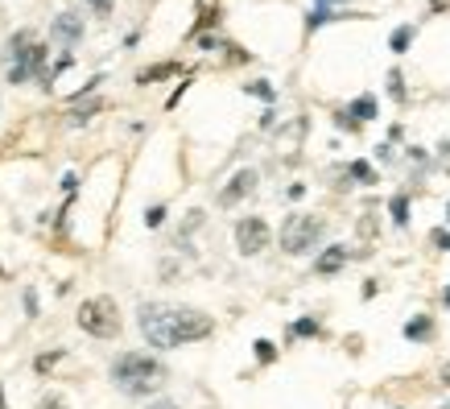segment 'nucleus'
<instances>
[{
  "instance_id": "f257e3e1",
  "label": "nucleus",
  "mask_w": 450,
  "mask_h": 409,
  "mask_svg": "<svg viewBox=\"0 0 450 409\" xmlns=\"http://www.w3.org/2000/svg\"><path fill=\"white\" fill-rule=\"evenodd\" d=\"M136 322H140V335L153 347H161V352L198 343V339H207L215 331V318L211 315H203L194 306H166V302H145Z\"/></svg>"
},
{
  "instance_id": "f03ea898",
  "label": "nucleus",
  "mask_w": 450,
  "mask_h": 409,
  "mask_svg": "<svg viewBox=\"0 0 450 409\" xmlns=\"http://www.w3.org/2000/svg\"><path fill=\"white\" fill-rule=\"evenodd\" d=\"M166 364L157 360V356H149V352H120L116 360H112V385L120 389V393H129V397H149V393H157L161 385H166Z\"/></svg>"
},
{
  "instance_id": "7ed1b4c3",
  "label": "nucleus",
  "mask_w": 450,
  "mask_h": 409,
  "mask_svg": "<svg viewBox=\"0 0 450 409\" xmlns=\"http://www.w3.org/2000/svg\"><path fill=\"white\" fill-rule=\"evenodd\" d=\"M4 62H8V83H29L38 79L50 87V71H45V45L38 42L34 29H17L4 45Z\"/></svg>"
},
{
  "instance_id": "20e7f679",
  "label": "nucleus",
  "mask_w": 450,
  "mask_h": 409,
  "mask_svg": "<svg viewBox=\"0 0 450 409\" xmlns=\"http://www.w3.org/2000/svg\"><path fill=\"white\" fill-rule=\"evenodd\" d=\"M75 322H79V331H87L91 339H116V335H120V327H124L116 298H108V294H95V298H87V302L79 306Z\"/></svg>"
},
{
  "instance_id": "39448f33",
  "label": "nucleus",
  "mask_w": 450,
  "mask_h": 409,
  "mask_svg": "<svg viewBox=\"0 0 450 409\" xmlns=\"http://www.w3.org/2000/svg\"><path fill=\"white\" fill-rule=\"evenodd\" d=\"M322 231H326V224H322L318 215L298 211V215H289V220L281 224V248H285L289 257H302V252H310V248L318 244Z\"/></svg>"
},
{
  "instance_id": "423d86ee",
  "label": "nucleus",
  "mask_w": 450,
  "mask_h": 409,
  "mask_svg": "<svg viewBox=\"0 0 450 409\" xmlns=\"http://www.w3.org/2000/svg\"><path fill=\"white\" fill-rule=\"evenodd\" d=\"M273 240L269 224L261 220V215H244L240 224H235V248L244 252V257H256V252H265Z\"/></svg>"
},
{
  "instance_id": "0eeeda50",
  "label": "nucleus",
  "mask_w": 450,
  "mask_h": 409,
  "mask_svg": "<svg viewBox=\"0 0 450 409\" xmlns=\"http://www.w3.org/2000/svg\"><path fill=\"white\" fill-rule=\"evenodd\" d=\"M50 38H54V42H62V45L83 42V17H79V13H58V17H54V25H50Z\"/></svg>"
},
{
  "instance_id": "6e6552de",
  "label": "nucleus",
  "mask_w": 450,
  "mask_h": 409,
  "mask_svg": "<svg viewBox=\"0 0 450 409\" xmlns=\"http://www.w3.org/2000/svg\"><path fill=\"white\" fill-rule=\"evenodd\" d=\"M252 190H256V170H240V174L219 190V207H235V203H240V199H248Z\"/></svg>"
},
{
  "instance_id": "1a4fd4ad",
  "label": "nucleus",
  "mask_w": 450,
  "mask_h": 409,
  "mask_svg": "<svg viewBox=\"0 0 450 409\" xmlns=\"http://www.w3.org/2000/svg\"><path fill=\"white\" fill-rule=\"evenodd\" d=\"M347 261H351L347 244H331V248H326V252H322V257L314 261V273H318V277H331V273H339V269H343Z\"/></svg>"
},
{
  "instance_id": "9d476101",
  "label": "nucleus",
  "mask_w": 450,
  "mask_h": 409,
  "mask_svg": "<svg viewBox=\"0 0 450 409\" xmlns=\"http://www.w3.org/2000/svg\"><path fill=\"white\" fill-rule=\"evenodd\" d=\"M182 66L178 62H153V66H145V71H136V83L140 87H149V83H161V79H174Z\"/></svg>"
},
{
  "instance_id": "9b49d317",
  "label": "nucleus",
  "mask_w": 450,
  "mask_h": 409,
  "mask_svg": "<svg viewBox=\"0 0 450 409\" xmlns=\"http://www.w3.org/2000/svg\"><path fill=\"white\" fill-rule=\"evenodd\" d=\"M103 108H108V99H87V103H83V99H75V103H71V112H66V120H71V124H87L91 116H99Z\"/></svg>"
},
{
  "instance_id": "f8f14e48",
  "label": "nucleus",
  "mask_w": 450,
  "mask_h": 409,
  "mask_svg": "<svg viewBox=\"0 0 450 409\" xmlns=\"http://www.w3.org/2000/svg\"><path fill=\"white\" fill-rule=\"evenodd\" d=\"M405 339H413V343L434 339V318H430V315H417L413 322H405Z\"/></svg>"
},
{
  "instance_id": "ddd939ff",
  "label": "nucleus",
  "mask_w": 450,
  "mask_h": 409,
  "mask_svg": "<svg viewBox=\"0 0 450 409\" xmlns=\"http://www.w3.org/2000/svg\"><path fill=\"white\" fill-rule=\"evenodd\" d=\"M347 116H351L356 124H363V120H372V116H376V99H372V95H360V99L351 103V112H347Z\"/></svg>"
},
{
  "instance_id": "4468645a",
  "label": "nucleus",
  "mask_w": 450,
  "mask_h": 409,
  "mask_svg": "<svg viewBox=\"0 0 450 409\" xmlns=\"http://www.w3.org/2000/svg\"><path fill=\"white\" fill-rule=\"evenodd\" d=\"M389 207H393V224L405 227L409 224V194H393V203H389Z\"/></svg>"
},
{
  "instance_id": "2eb2a0df",
  "label": "nucleus",
  "mask_w": 450,
  "mask_h": 409,
  "mask_svg": "<svg viewBox=\"0 0 450 409\" xmlns=\"http://www.w3.org/2000/svg\"><path fill=\"white\" fill-rule=\"evenodd\" d=\"M347 174H351L356 182H376V170H372L368 162H351V166H347Z\"/></svg>"
},
{
  "instance_id": "dca6fc26",
  "label": "nucleus",
  "mask_w": 450,
  "mask_h": 409,
  "mask_svg": "<svg viewBox=\"0 0 450 409\" xmlns=\"http://www.w3.org/2000/svg\"><path fill=\"white\" fill-rule=\"evenodd\" d=\"M389 95L397 103H405V79H401V71H389Z\"/></svg>"
},
{
  "instance_id": "f3484780",
  "label": "nucleus",
  "mask_w": 450,
  "mask_h": 409,
  "mask_svg": "<svg viewBox=\"0 0 450 409\" xmlns=\"http://www.w3.org/2000/svg\"><path fill=\"white\" fill-rule=\"evenodd\" d=\"M289 335H322V327H318V318H298L289 327Z\"/></svg>"
},
{
  "instance_id": "a211bd4d",
  "label": "nucleus",
  "mask_w": 450,
  "mask_h": 409,
  "mask_svg": "<svg viewBox=\"0 0 450 409\" xmlns=\"http://www.w3.org/2000/svg\"><path fill=\"white\" fill-rule=\"evenodd\" d=\"M215 21H219V8H211V4H203V8H198V25H194V34H198V29H211Z\"/></svg>"
},
{
  "instance_id": "6ab92c4d",
  "label": "nucleus",
  "mask_w": 450,
  "mask_h": 409,
  "mask_svg": "<svg viewBox=\"0 0 450 409\" xmlns=\"http://www.w3.org/2000/svg\"><path fill=\"white\" fill-rule=\"evenodd\" d=\"M409 42H413V25H401V29L393 34V50H397V54H405Z\"/></svg>"
},
{
  "instance_id": "aec40b11",
  "label": "nucleus",
  "mask_w": 450,
  "mask_h": 409,
  "mask_svg": "<svg viewBox=\"0 0 450 409\" xmlns=\"http://www.w3.org/2000/svg\"><path fill=\"white\" fill-rule=\"evenodd\" d=\"M62 356H66V352H62V347H54V352H45V356H38V360H34V368H38V372H50V368H54V364L62 360Z\"/></svg>"
},
{
  "instance_id": "412c9836",
  "label": "nucleus",
  "mask_w": 450,
  "mask_h": 409,
  "mask_svg": "<svg viewBox=\"0 0 450 409\" xmlns=\"http://www.w3.org/2000/svg\"><path fill=\"white\" fill-rule=\"evenodd\" d=\"M252 347H256V360H261V364H273V360H277V347H273L269 339H256Z\"/></svg>"
},
{
  "instance_id": "4be33fe9",
  "label": "nucleus",
  "mask_w": 450,
  "mask_h": 409,
  "mask_svg": "<svg viewBox=\"0 0 450 409\" xmlns=\"http://www.w3.org/2000/svg\"><path fill=\"white\" fill-rule=\"evenodd\" d=\"M430 244H434L438 252H450V231L447 227H434V231H430Z\"/></svg>"
},
{
  "instance_id": "5701e85b",
  "label": "nucleus",
  "mask_w": 450,
  "mask_h": 409,
  "mask_svg": "<svg viewBox=\"0 0 450 409\" xmlns=\"http://www.w3.org/2000/svg\"><path fill=\"white\" fill-rule=\"evenodd\" d=\"M161 220H166V207H149L145 224H149V227H161Z\"/></svg>"
},
{
  "instance_id": "b1692460",
  "label": "nucleus",
  "mask_w": 450,
  "mask_h": 409,
  "mask_svg": "<svg viewBox=\"0 0 450 409\" xmlns=\"http://www.w3.org/2000/svg\"><path fill=\"white\" fill-rule=\"evenodd\" d=\"M87 4L95 8V13H99V17H108V13L116 8V0H87Z\"/></svg>"
},
{
  "instance_id": "393cba45",
  "label": "nucleus",
  "mask_w": 450,
  "mask_h": 409,
  "mask_svg": "<svg viewBox=\"0 0 450 409\" xmlns=\"http://www.w3.org/2000/svg\"><path fill=\"white\" fill-rule=\"evenodd\" d=\"M248 91H252V95H261V99H273V87H269V83H248Z\"/></svg>"
},
{
  "instance_id": "a878e982",
  "label": "nucleus",
  "mask_w": 450,
  "mask_h": 409,
  "mask_svg": "<svg viewBox=\"0 0 450 409\" xmlns=\"http://www.w3.org/2000/svg\"><path fill=\"white\" fill-rule=\"evenodd\" d=\"M38 409H62V397H58V393H50V397L38 401Z\"/></svg>"
},
{
  "instance_id": "bb28decb",
  "label": "nucleus",
  "mask_w": 450,
  "mask_h": 409,
  "mask_svg": "<svg viewBox=\"0 0 450 409\" xmlns=\"http://www.w3.org/2000/svg\"><path fill=\"white\" fill-rule=\"evenodd\" d=\"M25 310L38 315V294H34V289H25Z\"/></svg>"
},
{
  "instance_id": "cd10ccee",
  "label": "nucleus",
  "mask_w": 450,
  "mask_h": 409,
  "mask_svg": "<svg viewBox=\"0 0 450 409\" xmlns=\"http://www.w3.org/2000/svg\"><path fill=\"white\" fill-rule=\"evenodd\" d=\"M450 8V0H430V13H434V17H438V13H447Z\"/></svg>"
},
{
  "instance_id": "c85d7f7f",
  "label": "nucleus",
  "mask_w": 450,
  "mask_h": 409,
  "mask_svg": "<svg viewBox=\"0 0 450 409\" xmlns=\"http://www.w3.org/2000/svg\"><path fill=\"white\" fill-rule=\"evenodd\" d=\"M149 409H178L174 401H157V406H149Z\"/></svg>"
},
{
  "instance_id": "c756f323",
  "label": "nucleus",
  "mask_w": 450,
  "mask_h": 409,
  "mask_svg": "<svg viewBox=\"0 0 450 409\" xmlns=\"http://www.w3.org/2000/svg\"><path fill=\"white\" fill-rule=\"evenodd\" d=\"M442 385H450V364L442 368Z\"/></svg>"
},
{
  "instance_id": "7c9ffc66",
  "label": "nucleus",
  "mask_w": 450,
  "mask_h": 409,
  "mask_svg": "<svg viewBox=\"0 0 450 409\" xmlns=\"http://www.w3.org/2000/svg\"><path fill=\"white\" fill-rule=\"evenodd\" d=\"M442 302H447V306H450V289H447V294H442Z\"/></svg>"
},
{
  "instance_id": "2f4dec72",
  "label": "nucleus",
  "mask_w": 450,
  "mask_h": 409,
  "mask_svg": "<svg viewBox=\"0 0 450 409\" xmlns=\"http://www.w3.org/2000/svg\"><path fill=\"white\" fill-rule=\"evenodd\" d=\"M447 220H450V215H447Z\"/></svg>"
}]
</instances>
